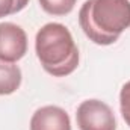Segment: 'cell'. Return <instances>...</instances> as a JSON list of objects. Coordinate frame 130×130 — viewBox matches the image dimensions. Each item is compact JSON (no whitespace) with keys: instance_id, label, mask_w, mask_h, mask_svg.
Instances as JSON below:
<instances>
[{"instance_id":"1","label":"cell","mask_w":130,"mask_h":130,"mask_svg":"<svg viewBox=\"0 0 130 130\" xmlns=\"http://www.w3.org/2000/svg\"><path fill=\"white\" fill-rule=\"evenodd\" d=\"M83 33L98 45H110L130 27L129 0H86L79 11Z\"/></svg>"},{"instance_id":"2","label":"cell","mask_w":130,"mask_h":130,"mask_svg":"<svg viewBox=\"0 0 130 130\" xmlns=\"http://www.w3.org/2000/svg\"><path fill=\"white\" fill-rule=\"evenodd\" d=\"M35 52L42 68L55 77L71 74L79 65V48L71 32L61 23H47L38 30Z\"/></svg>"},{"instance_id":"3","label":"cell","mask_w":130,"mask_h":130,"mask_svg":"<svg viewBox=\"0 0 130 130\" xmlns=\"http://www.w3.org/2000/svg\"><path fill=\"white\" fill-rule=\"evenodd\" d=\"M76 121L80 130H117L112 109L101 100H85L79 104Z\"/></svg>"},{"instance_id":"4","label":"cell","mask_w":130,"mask_h":130,"mask_svg":"<svg viewBox=\"0 0 130 130\" xmlns=\"http://www.w3.org/2000/svg\"><path fill=\"white\" fill-rule=\"evenodd\" d=\"M27 52V35L18 24L0 23V61L17 62Z\"/></svg>"},{"instance_id":"5","label":"cell","mask_w":130,"mask_h":130,"mask_svg":"<svg viewBox=\"0 0 130 130\" xmlns=\"http://www.w3.org/2000/svg\"><path fill=\"white\" fill-rule=\"evenodd\" d=\"M30 130H71V121L62 107L42 106L30 118Z\"/></svg>"},{"instance_id":"6","label":"cell","mask_w":130,"mask_h":130,"mask_svg":"<svg viewBox=\"0 0 130 130\" xmlns=\"http://www.w3.org/2000/svg\"><path fill=\"white\" fill-rule=\"evenodd\" d=\"M21 70L14 62L0 61V95L15 92L21 85Z\"/></svg>"},{"instance_id":"7","label":"cell","mask_w":130,"mask_h":130,"mask_svg":"<svg viewBox=\"0 0 130 130\" xmlns=\"http://www.w3.org/2000/svg\"><path fill=\"white\" fill-rule=\"evenodd\" d=\"M41 8L52 15H67L74 9L76 0H39Z\"/></svg>"},{"instance_id":"8","label":"cell","mask_w":130,"mask_h":130,"mask_svg":"<svg viewBox=\"0 0 130 130\" xmlns=\"http://www.w3.org/2000/svg\"><path fill=\"white\" fill-rule=\"evenodd\" d=\"M27 3L29 0H0V18L23 11Z\"/></svg>"},{"instance_id":"9","label":"cell","mask_w":130,"mask_h":130,"mask_svg":"<svg viewBox=\"0 0 130 130\" xmlns=\"http://www.w3.org/2000/svg\"><path fill=\"white\" fill-rule=\"evenodd\" d=\"M120 107H121V115L126 121V124L130 127V80L124 83L120 92Z\"/></svg>"},{"instance_id":"10","label":"cell","mask_w":130,"mask_h":130,"mask_svg":"<svg viewBox=\"0 0 130 130\" xmlns=\"http://www.w3.org/2000/svg\"><path fill=\"white\" fill-rule=\"evenodd\" d=\"M129 2H130V0H129Z\"/></svg>"}]
</instances>
